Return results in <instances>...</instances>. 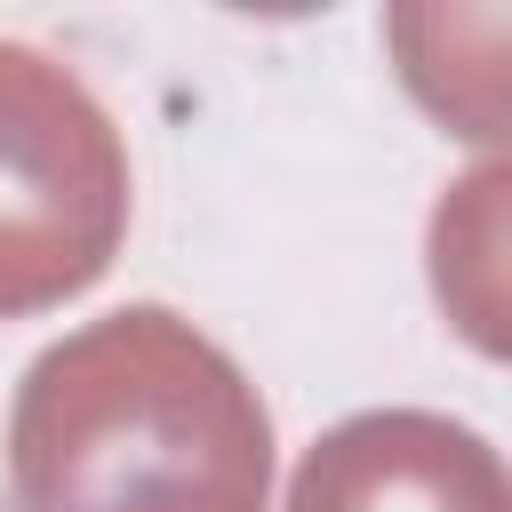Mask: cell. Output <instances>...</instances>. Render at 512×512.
Masks as SVG:
<instances>
[{
    "label": "cell",
    "mask_w": 512,
    "mask_h": 512,
    "mask_svg": "<svg viewBox=\"0 0 512 512\" xmlns=\"http://www.w3.org/2000/svg\"><path fill=\"white\" fill-rule=\"evenodd\" d=\"M8 480L24 512H264L272 416L192 320L120 304L24 368Z\"/></svg>",
    "instance_id": "cell-1"
},
{
    "label": "cell",
    "mask_w": 512,
    "mask_h": 512,
    "mask_svg": "<svg viewBox=\"0 0 512 512\" xmlns=\"http://www.w3.org/2000/svg\"><path fill=\"white\" fill-rule=\"evenodd\" d=\"M128 232V152L112 112L56 56L0 40V320L104 280Z\"/></svg>",
    "instance_id": "cell-2"
},
{
    "label": "cell",
    "mask_w": 512,
    "mask_h": 512,
    "mask_svg": "<svg viewBox=\"0 0 512 512\" xmlns=\"http://www.w3.org/2000/svg\"><path fill=\"white\" fill-rule=\"evenodd\" d=\"M288 512H512V488L472 424L432 408H368L304 448Z\"/></svg>",
    "instance_id": "cell-3"
}]
</instances>
